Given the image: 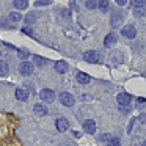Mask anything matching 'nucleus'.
Segmentation results:
<instances>
[{
	"label": "nucleus",
	"mask_w": 146,
	"mask_h": 146,
	"mask_svg": "<svg viewBox=\"0 0 146 146\" xmlns=\"http://www.w3.org/2000/svg\"><path fill=\"white\" fill-rule=\"evenodd\" d=\"M83 60L88 61V63H98L101 60V57H99V54L96 50H86L83 54Z\"/></svg>",
	"instance_id": "1"
},
{
	"label": "nucleus",
	"mask_w": 146,
	"mask_h": 146,
	"mask_svg": "<svg viewBox=\"0 0 146 146\" xmlns=\"http://www.w3.org/2000/svg\"><path fill=\"white\" fill-rule=\"evenodd\" d=\"M60 102L63 105H66V107H72L74 105V96L69 94V93H66V91H63V93H60Z\"/></svg>",
	"instance_id": "2"
},
{
	"label": "nucleus",
	"mask_w": 146,
	"mask_h": 146,
	"mask_svg": "<svg viewBox=\"0 0 146 146\" xmlns=\"http://www.w3.org/2000/svg\"><path fill=\"white\" fill-rule=\"evenodd\" d=\"M121 35H123L124 38L132 39V38L137 36V29L133 25H126V27H123V30H121Z\"/></svg>",
	"instance_id": "3"
},
{
	"label": "nucleus",
	"mask_w": 146,
	"mask_h": 146,
	"mask_svg": "<svg viewBox=\"0 0 146 146\" xmlns=\"http://www.w3.org/2000/svg\"><path fill=\"white\" fill-rule=\"evenodd\" d=\"M39 98L42 99V101H46V102H54L55 101V93L52 91V90H42L41 93H39Z\"/></svg>",
	"instance_id": "4"
},
{
	"label": "nucleus",
	"mask_w": 146,
	"mask_h": 146,
	"mask_svg": "<svg viewBox=\"0 0 146 146\" xmlns=\"http://www.w3.org/2000/svg\"><path fill=\"white\" fill-rule=\"evenodd\" d=\"M19 72L22 74V76H30V74L33 72V64L29 63V61H22L19 66Z\"/></svg>",
	"instance_id": "5"
},
{
	"label": "nucleus",
	"mask_w": 146,
	"mask_h": 146,
	"mask_svg": "<svg viewBox=\"0 0 146 146\" xmlns=\"http://www.w3.org/2000/svg\"><path fill=\"white\" fill-rule=\"evenodd\" d=\"M55 126H57L58 132H66V130L69 129V123H68L66 118H58V119L55 121Z\"/></svg>",
	"instance_id": "6"
},
{
	"label": "nucleus",
	"mask_w": 146,
	"mask_h": 146,
	"mask_svg": "<svg viewBox=\"0 0 146 146\" xmlns=\"http://www.w3.org/2000/svg\"><path fill=\"white\" fill-rule=\"evenodd\" d=\"M116 101H118V104H119L121 107H126V105L130 104L132 98H130L129 94H126V93H119V94L116 96Z\"/></svg>",
	"instance_id": "7"
},
{
	"label": "nucleus",
	"mask_w": 146,
	"mask_h": 146,
	"mask_svg": "<svg viewBox=\"0 0 146 146\" xmlns=\"http://www.w3.org/2000/svg\"><path fill=\"white\" fill-rule=\"evenodd\" d=\"M83 130H85L86 133H94L96 132V123L93 119L83 121Z\"/></svg>",
	"instance_id": "8"
},
{
	"label": "nucleus",
	"mask_w": 146,
	"mask_h": 146,
	"mask_svg": "<svg viewBox=\"0 0 146 146\" xmlns=\"http://www.w3.org/2000/svg\"><path fill=\"white\" fill-rule=\"evenodd\" d=\"M33 111H35L36 116H46V115H47V107L42 105V104H35Z\"/></svg>",
	"instance_id": "9"
},
{
	"label": "nucleus",
	"mask_w": 146,
	"mask_h": 146,
	"mask_svg": "<svg viewBox=\"0 0 146 146\" xmlns=\"http://www.w3.org/2000/svg\"><path fill=\"white\" fill-rule=\"evenodd\" d=\"M124 21V14L121 13H113L111 14V25L113 27H119Z\"/></svg>",
	"instance_id": "10"
},
{
	"label": "nucleus",
	"mask_w": 146,
	"mask_h": 146,
	"mask_svg": "<svg viewBox=\"0 0 146 146\" xmlns=\"http://www.w3.org/2000/svg\"><path fill=\"white\" fill-rule=\"evenodd\" d=\"M116 41H118L116 35H115V33H108V35L105 36V39H104V46L105 47H110V46L116 44Z\"/></svg>",
	"instance_id": "11"
},
{
	"label": "nucleus",
	"mask_w": 146,
	"mask_h": 146,
	"mask_svg": "<svg viewBox=\"0 0 146 146\" xmlns=\"http://www.w3.org/2000/svg\"><path fill=\"white\" fill-rule=\"evenodd\" d=\"M77 82L79 83H82V85H86V83H90V80H91V77L88 76V74H85V72H77Z\"/></svg>",
	"instance_id": "12"
},
{
	"label": "nucleus",
	"mask_w": 146,
	"mask_h": 146,
	"mask_svg": "<svg viewBox=\"0 0 146 146\" xmlns=\"http://www.w3.org/2000/svg\"><path fill=\"white\" fill-rule=\"evenodd\" d=\"M14 94H16L17 101H27V99H29V93H27L25 90H22V88H17Z\"/></svg>",
	"instance_id": "13"
},
{
	"label": "nucleus",
	"mask_w": 146,
	"mask_h": 146,
	"mask_svg": "<svg viewBox=\"0 0 146 146\" xmlns=\"http://www.w3.org/2000/svg\"><path fill=\"white\" fill-rule=\"evenodd\" d=\"M55 71L60 72V74H64L68 71V63L66 61H57V63H55Z\"/></svg>",
	"instance_id": "14"
},
{
	"label": "nucleus",
	"mask_w": 146,
	"mask_h": 146,
	"mask_svg": "<svg viewBox=\"0 0 146 146\" xmlns=\"http://www.w3.org/2000/svg\"><path fill=\"white\" fill-rule=\"evenodd\" d=\"M13 3L17 10H25V8L29 7V2H27V0H14Z\"/></svg>",
	"instance_id": "15"
},
{
	"label": "nucleus",
	"mask_w": 146,
	"mask_h": 146,
	"mask_svg": "<svg viewBox=\"0 0 146 146\" xmlns=\"http://www.w3.org/2000/svg\"><path fill=\"white\" fill-rule=\"evenodd\" d=\"M8 74V63L3 60H0V77Z\"/></svg>",
	"instance_id": "16"
},
{
	"label": "nucleus",
	"mask_w": 146,
	"mask_h": 146,
	"mask_svg": "<svg viewBox=\"0 0 146 146\" xmlns=\"http://www.w3.org/2000/svg\"><path fill=\"white\" fill-rule=\"evenodd\" d=\"M98 7H99V10H101V11H107L108 10V0H99Z\"/></svg>",
	"instance_id": "17"
},
{
	"label": "nucleus",
	"mask_w": 146,
	"mask_h": 146,
	"mask_svg": "<svg viewBox=\"0 0 146 146\" xmlns=\"http://www.w3.org/2000/svg\"><path fill=\"white\" fill-rule=\"evenodd\" d=\"M145 13H146V8L143 7V8H133V14H135L137 17H143L145 16Z\"/></svg>",
	"instance_id": "18"
},
{
	"label": "nucleus",
	"mask_w": 146,
	"mask_h": 146,
	"mask_svg": "<svg viewBox=\"0 0 146 146\" xmlns=\"http://www.w3.org/2000/svg\"><path fill=\"white\" fill-rule=\"evenodd\" d=\"M33 61H35L38 66H42V64L46 63V60H44L42 57H39V55H33Z\"/></svg>",
	"instance_id": "19"
},
{
	"label": "nucleus",
	"mask_w": 146,
	"mask_h": 146,
	"mask_svg": "<svg viewBox=\"0 0 146 146\" xmlns=\"http://www.w3.org/2000/svg\"><path fill=\"white\" fill-rule=\"evenodd\" d=\"M146 3V0H132V5L133 8H143Z\"/></svg>",
	"instance_id": "20"
},
{
	"label": "nucleus",
	"mask_w": 146,
	"mask_h": 146,
	"mask_svg": "<svg viewBox=\"0 0 146 146\" xmlns=\"http://www.w3.org/2000/svg\"><path fill=\"white\" fill-rule=\"evenodd\" d=\"M21 19H22L21 13H11V14H10V21H13V22H19Z\"/></svg>",
	"instance_id": "21"
},
{
	"label": "nucleus",
	"mask_w": 146,
	"mask_h": 146,
	"mask_svg": "<svg viewBox=\"0 0 146 146\" xmlns=\"http://www.w3.org/2000/svg\"><path fill=\"white\" fill-rule=\"evenodd\" d=\"M107 146H121V141L118 138H110L107 141Z\"/></svg>",
	"instance_id": "22"
},
{
	"label": "nucleus",
	"mask_w": 146,
	"mask_h": 146,
	"mask_svg": "<svg viewBox=\"0 0 146 146\" xmlns=\"http://www.w3.org/2000/svg\"><path fill=\"white\" fill-rule=\"evenodd\" d=\"M35 21H36V16H35V14H32V13L27 14V17H25V22H27V24H33Z\"/></svg>",
	"instance_id": "23"
},
{
	"label": "nucleus",
	"mask_w": 146,
	"mask_h": 146,
	"mask_svg": "<svg viewBox=\"0 0 146 146\" xmlns=\"http://www.w3.org/2000/svg\"><path fill=\"white\" fill-rule=\"evenodd\" d=\"M98 7V3H96V0H86V8H90V10H93V8Z\"/></svg>",
	"instance_id": "24"
},
{
	"label": "nucleus",
	"mask_w": 146,
	"mask_h": 146,
	"mask_svg": "<svg viewBox=\"0 0 146 146\" xmlns=\"http://www.w3.org/2000/svg\"><path fill=\"white\" fill-rule=\"evenodd\" d=\"M30 54L27 50H19V58H22V60H25V58H29Z\"/></svg>",
	"instance_id": "25"
},
{
	"label": "nucleus",
	"mask_w": 146,
	"mask_h": 146,
	"mask_svg": "<svg viewBox=\"0 0 146 146\" xmlns=\"http://www.w3.org/2000/svg\"><path fill=\"white\" fill-rule=\"evenodd\" d=\"M36 7H42V5H50V0H38L36 2Z\"/></svg>",
	"instance_id": "26"
},
{
	"label": "nucleus",
	"mask_w": 146,
	"mask_h": 146,
	"mask_svg": "<svg viewBox=\"0 0 146 146\" xmlns=\"http://www.w3.org/2000/svg\"><path fill=\"white\" fill-rule=\"evenodd\" d=\"M126 3H127V0H116V5H119V7H124Z\"/></svg>",
	"instance_id": "27"
},
{
	"label": "nucleus",
	"mask_w": 146,
	"mask_h": 146,
	"mask_svg": "<svg viewBox=\"0 0 146 146\" xmlns=\"http://www.w3.org/2000/svg\"><path fill=\"white\" fill-rule=\"evenodd\" d=\"M133 124H135V119H132V121H130V124H129V129H127V132H132V127H133Z\"/></svg>",
	"instance_id": "28"
},
{
	"label": "nucleus",
	"mask_w": 146,
	"mask_h": 146,
	"mask_svg": "<svg viewBox=\"0 0 146 146\" xmlns=\"http://www.w3.org/2000/svg\"><path fill=\"white\" fill-rule=\"evenodd\" d=\"M61 13H63V16H64V17H71V13H69L68 10H63Z\"/></svg>",
	"instance_id": "29"
},
{
	"label": "nucleus",
	"mask_w": 146,
	"mask_h": 146,
	"mask_svg": "<svg viewBox=\"0 0 146 146\" xmlns=\"http://www.w3.org/2000/svg\"><path fill=\"white\" fill-rule=\"evenodd\" d=\"M24 33H27V35H33V32H32L30 29H27V27L24 29Z\"/></svg>",
	"instance_id": "30"
},
{
	"label": "nucleus",
	"mask_w": 146,
	"mask_h": 146,
	"mask_svg": "<svg viewBox=\"0 0 146 146\" xmlns=\"http://www.w3.org/2000/svg\"><path fill=\"white\" fill-rule=\"evenodd\" d=\"M143 146H146V141H145V143H143Z\"/></svg>",
	"instance_id": "31"
},
{
	"label": "nucleus",
	"mask_w": 146,
	"mask_h": 146,
	"mask_svg": "<svg viewBox=\"0 0 146 146\" xmlns=\"http://www.w3.org/2000/svg\"><path fill=\"white\" fill-rule=\"evenodd\" d=\"M0 55H2V52H0Z\"/></svg>",
	"instance_id": "32"
},
{
	"label": "nucleus",
	"mask_w": 146,
	"mask_h": 146,
	"mask_svg": "<svg viewBox=\"0 0 146 146\" xmlns=\"http://www.w3.org/2000/svg\"><path fill=\"white\" fill-rule=\"evenodd\" d=\"M0 146H2V145H0Z\"/></svg>",
	"instance_id": "33"
}]
</instances>
